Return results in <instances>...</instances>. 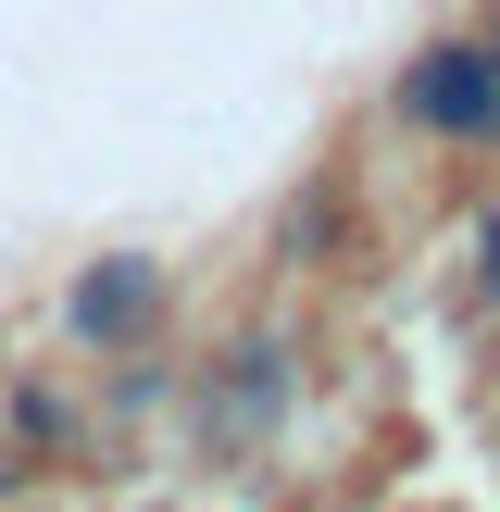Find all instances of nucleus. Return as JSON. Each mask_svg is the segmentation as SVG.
<instances>
[{
	"instance_id": "f257e3e1",
	"label": "nucleus",
	"mask_w": 500,
	"mask_h": 512,
	"mask_svg": "<svg viewBox=\"0 0 500 512\" xmlns=\"http://www.w3.org/2000/svg\"><path fill=\"white\" fill-rule=\"evenodd\" d=\"M400 125H425V138H500V50L450 38L425 63H400Z\"/></svg>"
},
{
	"instance_id": "f03ea898",
	"label": "nucleus",
	"mask_w": 500,
	"mask_h": 512,
	"mask_svg": "<svg viewBox=\"0 0 500 512\" xmlns=\"http://www.w3.org/2000/svg\"><path fill=\"white\" fill-rule=\"evenodd\" d=\"M150 313H163V275H150V263H100V275H75V338L125 350V338H150Z\"/></svg>"
},
{
	"instance_id": "7ed1b4c3",
	"label": "nucleus",
	"mask_w": 500,
	"mask_h": 512,
	"mask_svg": "<svg viewBox=\"0 0 500 512\" xmlns=\"http://www.w3.org/2000/svg\"><path fill=\"white\" fill-rule=\"evenodd\" d=\"M275 400H288V350H275V338H250L238 363H225V388L200 400V438H250Z\"/></svg>"
},
{
	"instance_id": "20e7f679",
	"label": "nucleus",
	"mask_w": 500,
	"mask_h": 512,
	"mask_svg": "<svg viewBox=\"0 0 500 512\" xmlns=\"http://www.w3.org/2000/svg\"><path fill=\"white\" fill-rule=\"evenodd\" d=\"M475 288H488V300H500V213H488V225H475Z\"/></svg>"
}]
</instances>
